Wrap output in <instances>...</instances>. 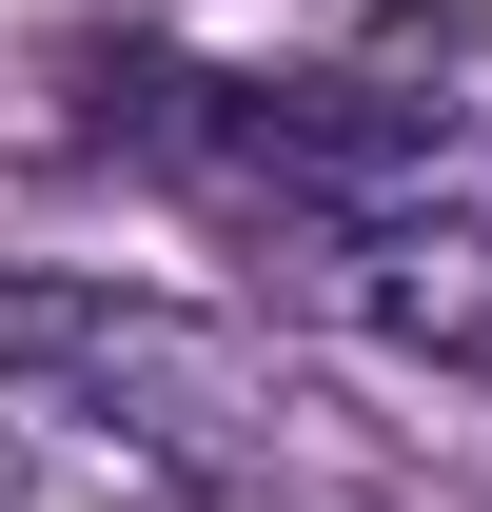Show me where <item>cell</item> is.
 Segmentation results:
<instances>
[{
    "instance_id": "cell-1",
    "label": "cell",
    "mask_w": 492,
    "mask_h": 512,
    "mask_svg": "<svg viewBox=\"0 0 492 512\" xmlns=\"http://www.w3.org/2000/svg\"><path fill=\"white\" fill-rule=\"evenodd\" d=\"M0 375L40 414L138 434V453H217L256 414V335L178 316V296H119V276H0Z\"/></svg>"
},
{
    "instance_id": "cell-2",
    "label": "cell",
    "mask_w": 492,
    "mask_h": 512,
    "mask_svg": "<svg viewBox=\"0 0 492 512\" xmlns=\"http://www.w3.org/2000/svg\"><path fill=\"white\" fill-rule=\"evenodd\" d=\"M256 256H276L335 335H374V355H453V375H492V217H453V197L296 217V237H256Z\"/></svg>"
}]
</instances>
